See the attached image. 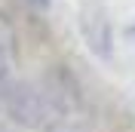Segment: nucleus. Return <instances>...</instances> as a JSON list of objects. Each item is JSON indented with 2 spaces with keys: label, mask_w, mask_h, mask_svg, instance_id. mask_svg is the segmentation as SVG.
<instances>
[{
  "label": "nucleus",
  "mask_w": 135,
  "mask_h": 132,
  "mask_svg": "<svg viewBox=\"0 0 135 132\" xmlns=\"http://www.w3.org/2000/svg\"><path fill=\"white\" fill-rule=\"evenodd\" d=\"M0 114L22 132H43L49 126L61 123V117L55 114L43 83H34V80H12Z\"/></svg>",
  "instance_id": "1"
},
{
  "label": "nucleus",
  "mask_w": 135,
  "mask_h": 132,
  "mask_svg": "<svg viewBox=\"0 0 135 132\" xmlns=\"http://www.w3.org/2000/svg\"><path fill=\"white\" fill-rule=\"evenodd\" d=\"M28 3H34L37 9H49V3H52V0H28Z\"/></svg>",
  "instance_id": "4"
},
{
  "label": "nucleus",
  "mask_w": 135,
  "mask_h": 132,
  "mask_svg": "<svg viewBox=\"0 0 135 132\" xmlns=\"http://www.w3.org/2000/svg\"><path fill=\"white\" fill-rule=\"evenodd\" d=\"M6 132H12V129H6Z\"/></svg>",
  "instance_id": "6"
},
{
  "label": "nucleus",
  "mask_w": 135,
  "mask_h": 132,
  "mask_svg": "<svg viewBox=\"0 0 135 132\" xmlns=\"http://www.w3.org/2000/svg\"><path fill=\"white\" fill-rule=\"evenodd\" d=\"M0 132H6V129H3V126H0Z\"/></svg>",
  "instance_id": "5"
},
{
  "label": "nucleus",
  "mask_w": 135,
  "mask_h": 132,
  "mask_svg": "<svg viewBox=\"0 0 135 132\" xmlns=\"http://www.w3.org/2000/svg\"><path fill=\"white\" fill-rule=\"evenodd\" d=\"M12 62H9V43L6 34H0V111H3V98H6L9 86H12Z\"/></svg>",
  "instance_id": "3"
},
{
  "label": "nucleus",
  "mask_w": 135,
  "mask_h": 132,
  "mask_svg": "<svg viewBox=\"0 0 135 132\" xmlns=\"http://www.w3.org/2000/svg\"><path fill=\"white\" fill-rule=\"evenodd\" d=\"M80 34L95 58L101 62L114 58V25L101 0H80Z\"/></svg>",
  "instance_id": "2"
}]
</instances>
